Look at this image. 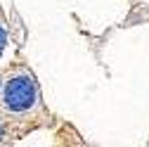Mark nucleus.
<instances>
[{
    "mask_svg": "<svg viewBox=\"0 0 149 147\" xmlns=\"http://www.w3.org/2000/svg\"><path fill=\"white\" fill-rule=\"evenodd\" d=\"M7 140H17V135H14V131H12V126L7 123V119L0 114V145L7 142Z\"/></svg>",
    "mask_w": 149,
    "mask_h": 147,
    "instance_id": "obj_3",
    "label": "nucleus"
},
{
    "mask_svg": "<svg viewBox=\"0 0 149 147\" xmlns=\"http://www.w3.org/2000/svg\"><path fill=\"white\" fill-rule=\"evenodd\" d=\"M147 145H149V138H147Z\"/></svg>",
    "mask_w": 149,
    "mask_h": 147,
    "instance_id": "obj_6",
    "label": "nucleus"
},
{
    "mask_svg": "<svg viewBox=\"0 0 149 147\" xmlns=\"http://www.w3.org/2000/svg\"><path fill=\"white\" fill-rule=\"evenodd\" d=\"M7 38H10V31H7V17L3 12V7H0V55L5 52L7 48Z\"/></svg>",
    "mask_w": 149,
    "mask_h": 147,
    "instance_id": "obj_2",
    "label": "nucleus"
},
{
    "mask_svg": "<svg viewBox=\"0 0 149 147\" xmlns=\"http://www.w3.org/2000/svg\"><path fill=\"white\" fill-rule=\"evenodd\" d=\"M0 85H3V74H0Z\"/></svg>",
    "mask_w": 149,
    "mask_h": 147,
    "instance_id": "obj_5",
    "label": "nucleus"
},
{
    "mask_svg": "<svg viewBox=\"0 0 149 147\" xmlns=\"http://www.w3.org/2000/svg\"><path fill=\"white\" fill-rule=\"evenodd\" d=\"M137 3H140V0H130V5H133V7H135V5H137Z\"/></svg>",
    "mask_w": 149,
    "mask_h": 147,
    "instance_id": "obj_4",
    "label": "nucleus"
},
{
    "mask_svg": "<svg viewBox=\"0 0 149 147\" xmlns=\"http://www.w3.org/2000/svg\"><path fill=\"white\" fill-rule=\"evenodd\" d=\"M0 114L7 119L17 140L31 131L52 123V114L43 102L36 74L24 60H17L3 74L0 85Z\"/></svg>",
    "mask_w": 149,
    "mask_h": 147,
    "instance_id": "obj_1",
    "label": "nucleus"
}]
</instances>
